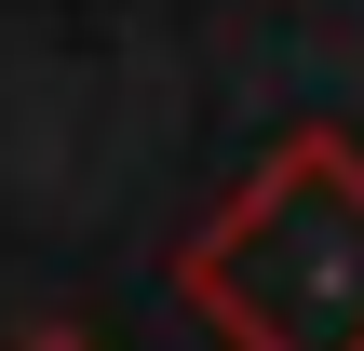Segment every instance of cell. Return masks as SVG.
Instances as JSON below:
<instances>
[{
	"label": "cell",
	"instance_id": "2",
	"mask_svg": "<svg viewBox=\"0 0 364 351\" xmlns=\"http://www.w3.org/2000/svg\"><path fill=\"white\" fill-rule=\"evenodd\" d=\"M14 351H95V338H81V325H41V338H14Z\"/></svg>",
	"mask_w": 364,
	"mask_h": 351
},
{
	"label": "cell",
	"instance_id": "1",
	"mask_svg": "<svg viewBox=\"0 0 364 351\" xmlns=\"http://www.w3.org/2000/svg\"><path fill=\"white\" fill-rule=\"evenodd\" d=\"M176 298L230 351H364V135H284L176 243Z\"/></svg>",
	"mask_w": 364,
	"mask_h": 351
}]
</instances>
